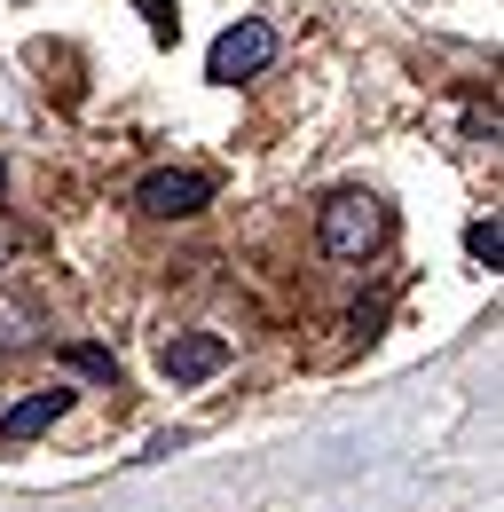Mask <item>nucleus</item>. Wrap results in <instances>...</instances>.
<instances>
[{
	"label": "nucleus",
	"instance_id": "1",
	"mask_svg": "<svg viewBox=\"0 0 504 512\" xmlns=\"http://www.w3.org/2000/svg\"><path fill=\"white\" fill-rule=\"evenodd\" d=\"M315 245L331 260H371L386 245V205L371 190H331L323 213H315Z\"/></svg>",
	"mask_w": 504,
	"mask_h": 512
},
{
	"label": "nucleus",
	"instance_id": "2",
	"mask_svg": "<svg viewBox=\"0 0 504 512\" xmlns=\"http://www.w3.org/2000/svg\"><path fill=\"white\" fill-rule=\"evenodd\" d=\"M268 64H276V24H260V16L229 24L205 48V79H221V87H237V79H252V71H268Z\"/></svg>",
	"mask_w": 504,
	"mask_h": 512
},
{
	"label": "nucleus",
	"instance_id": "3",
	"mask_svg": "<svg viewBox=\"0 0 504 512\" xmlns=\"http://www.w3.org/2000/svg\"><path fill=\"white\" fill-rule=\"evenodd\" d=\"M134 205L158 213V221H182L197 205H213V174H205V166H158V174H142Z\"/></svg>",
	"mask_w": 504,
	"mask_h": 512
},
{
	"label": "nucleus",
	"instance_id": "4",
	"mask_svg": "<svg viewBox=\"0 0 504 512\" xmlns=\"http://www.w3.org/2000/svg\"><path fill=\"white\" fill-rule=\"evenodd\" d=\"M221 363H229V339H221V331H174V339L158 347V371H166L174 386H197V379H213Z\"/></svg>",
	"mask_w": 504,
	"mask_h": 512
},
{
	"label": "nucleus",
	"instance_id": "5",
	"mask_svg": "<svg viewBox=\"0 0 504 512\" xmlns=\"http://www.w3.org/2000/svg\"><path fill=\"white\" fill-rule=\"evenodd\" d=\"M63 410H71V394H63V386H40V394L8 402V410H0V442H32V434H48Z\"/></svg>",
	"mask_w": 504,
	"mask_h": 512
},
{
	"label": "nucleus",
	"instance_id": "6",
	"mask_svg": "<svg viewBox=\"0 0 504 512\" xmlns=\"http://www.w3.org/2000/svg\"><path fill=\"white\" fill-rule=\"evenodd\" d=\"M465 253L497 268V253H504V229H497V221H473V229H465Z\"/></svg>",
	"mask_w": 504,
	"mask_h": 512
},
{
	"label": "nucleus",
	"instance_id": "7",
	"mask_svg": "<svg viewBox=\"0 0 504 512\" xmlns=\"http://www.w3.org/2000/svg\"><path fill=\"white\" fill-rule=\"evenodd\" d=\"M63 363H71V371H95V379H111V355H103V347H63Z\"/></svg>",
	"mask_w": 504,
	"mask_h": 512
},
{
	"label": "nucleus",
	"instance_id": "8",
	"mask_svg": "<svg viewBox=\"0 0 504 512\" xmlns=\"http://www.w3.org/2000/svg\"><path fill=\"white\" fill-rule=\"evenodd\" d=\"M142 16H150V32H158V40H174V24H182V16H174V0H142Z\"/></svg>",
	"mask_w": 504,
	"mask_h": 512
},
{
	"label": "nucleus",
	"instance_id": "9",
	"mask_svg": "<svg viewBox=\"0 0 504 512\" xmlns=\"http://www.w3.org/2000/svg\"><path fill=\"white\" fill-rule=\"evenodd\" d=\"M16 260V221H0V268Z\"/></svg>",
	"mask_w": 504,
	"mask_h": 512
},
{
	"label": "nucleus",
	"instance_id": "10",
	"mask_svg": "<svg viewBox=\"0 0 504 512\" xmlns=\"http://www.w3.org/2000/svg\"><path fill=\"white\" fill-rule=\"evenodd\" d=\"M0 190H8V174H0Z\"/></svg>",
	"mask_w": 504,
	"mask_h": 512
}]
</instances>
